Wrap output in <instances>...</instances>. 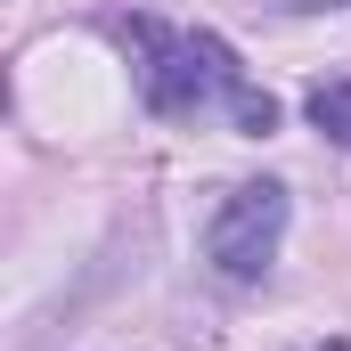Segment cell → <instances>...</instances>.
Listing matches in <instances>:
<instances>
[{"label":"cell","instance_id":"cell-4","mask_svg":"<svg viewBox=\"0 0 351 351\" xmlns=\"http://www.w3.org/2000/svg\"><path fill=\"white\" fill-rule=\"evenodd\" d=\"M269 8H343V0H269Z\"/></svg>","mask_w":351,"mask_h":351},{"label":"cell","instance_id":"cell-1","mask_svg":"<svg viewBox=\"0 0 351 351\" xmlns=\"http://www.w3.org/2000/svg\"><path fill=\"white\" fill-rule=\"evenodd\" d=\"M131 49H139V98L156 106V114H213V106H229L237 114V98H245V66H237V49L221 41V33H172V25H156V16H131Z\"/></svg>","mask_w":351,"mask_h":351},{"label":"cell","instance_id":"cell-3","mask_svg":"<svg viewBox=\"0 0 351 351\" xmlns=\"http://www.w3.org/2000/svg\"><path fill=\"white\" fill-rule=\"evenodd\" d=\"M302 114H311V131H319V139L351 147V74H319L311 98H302Z\"/></svg>","mask_w":351,"mask_h":351},{"label":"cell","instance_id":"cell-5","mask_svg":"<svg viewBox=\"0 0 351 351\" xmlns=\"http://www.w3.org/2000/svg\"><path fill=\"white\" fill-rule=\"evenodd\" d=\"M302 351H351V343H343V335H327V343H302Z\"/></svg>","mask_w":351,"mask_h":351},{"label":"cell","instance_id":"cell-2","mask_svg":"<svg viewBox=\"0 0 351 351\" xmlns=\"http://www.w3.org/2000/svg\"><path fill=\"white\" fill-rule=\"evenodd\" d=\"M278 245H286V188L278 180H245V188H229L221 196V213H213V229H204V254L221 278H262L278 262Z\"/></svg>","mask_w":351,"mask_h":351}]
</instances>
